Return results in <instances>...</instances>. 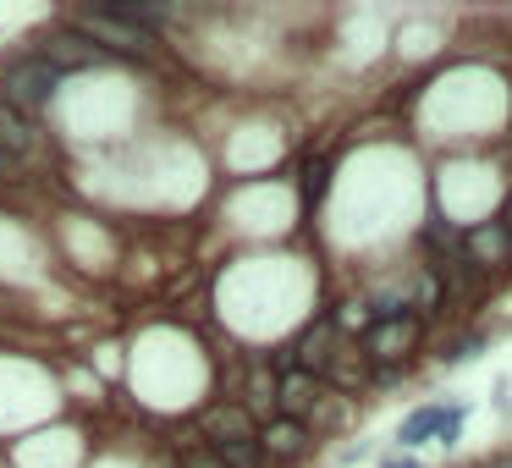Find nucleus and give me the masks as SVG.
<instances>
[{
	"mask_svg": "<svg viewBox=\"0 0 512 468\" xmlns=\"http://www.w3.org/2000/svg\"><path fill=\"white\" fill-rule=\"evenodd\" d=\"M188 468H221V463H215V457H204V463H188Z\"/></svg>",
	"mask_w": 512,
	"mask_h": 468,
	"instance_id": "obj_10",
	"label": "nucleus"
},
{
	"mask_svg": "<svg viewBox=\"0 0 512 468\" xmlns=\"http://www.w3.org/2000/svg\"><path fill=\"white\" fill-rule=\"evenodd\" d=\"M78 34H83V39H100V45L116 50V56H138V50L149 45L144 34H133L127 23H116L105 6H100V12H83V17H78Z\"/></svg>",
	"mask_w": 512,
	"mask_h": 468,
	"instance_id": "obj_2",
	"label": "nucleus"
},
{
	"mask_svg": "<svg viewBox=\"0 0 512 468\" xmlns=\"http://www.w3.org/2000/svg\"><path fill=\"white\" fill-rule=\"evenodd\" d=\"M28 149H34V127H28V116L0 100V155L17 160V155H28Z\"/></svg>",
	"mask_w": 512,
	"mask_h": 468,
	"instance_id": "obj_4",
	"label": "nucleus"
},
{
	"mask_svg": "<svg viewBox=\"0 0 512 468\" xmlns=\"http://www.w3.org/2000/svg\"><path fill=\"white\" fill-rule=\"evenodd\" d=\"M259 446H265L270 457H298L303 446H309V430H303L298 419H276L265 435H259Z\"/></svg>",
	"mask_w": 512,
	"mask_h": 468,
	"instance_id": "obj_5",
	"label": "nucleus"
},
{
	"mask_svg": "<svg viewBox=\"0 0 512 468\" xmlns=\"http://www.w3.org/2000/svg\"><path fill=\"white\" fill-rule=\"evenodd\" d=\"M314 397H320V386H314L309 369H292V375L281 380V408H287V413H309Z\"/></svg>",
	"mask_w": 512,
	"mask_h": 468,
	"instance_id": "obj_7",
	"label": "nucleus"
},
{
	"mask_svg": "<svg viewBox=\"0 0 512 468\" xmlns=\"http://www.w3.org/2000/svg\"><path fill=\"white\" fill-rule=\"evenodd\" d=\"M259 457H265V446H259L254 435H248V441H221L215 446V463L221 468H254Z\"/></svg>",
	"mask_w": 512,
	"mask_h": 468,
	"instance_id": "obj_9",
	"label": "nucleus"
},
{
	"mask_svg": "<svg viewBox=\"0 0 512 468\" xmlns=\"http://www.w3.org/2000/svg\"><path fill=\"white\" fill-rule=\"evenodd\" d=\"M413 336H419V320H413V314L380 320L375 331H369V353H375V358H402L413 347Z\"/></svg>",
	"mask_w": 512,
	"mask_h": 468,
	"instance_id": "obj_3",
	"label": "nucleus"
},
{
	"mask_svg": "<svg viewBox=\"0 0 512 468\" xmlns=\"http://www.w3.org/2000/svg\"><path fill=\"white\" fill-rule=\"evenodd\" d=\"M56 89H61V67L50 56H17L0 67V100L12 111H39V105H50Z\"/></svg>",
	"mask_w": 512,
	"mask_h": 468,
	"instance_id": "obj_1",
	"label": "nucleus"
},
{
	"mask_svg": "<svg viewBox=\"0 0 512 468\" xmlns=\"http://www.w3.org/2000/svg\"><path fill=\"white\" fill-rule=\"evenodd\" d=\"M457 413H446V408H424V413H413L408 424H402V446H419L424 435H435L441 424H452Z\"/></svg>",
	"mask_w": 512,
	"mask_h": 468,
	"instance_id": "obj_8",
	"label": "nucleus"
},
{
	"mask_svg": "<svg viewBox=\"0 0 512 468\" xmlns=\"http://www.w3.org/2000/svg\"><path fill=\"white\" fill-rule=\"evenodd\" d=\"M0 171H6V155H0Z\"/></svg>",
	"mask_w": 512,
	"mask_h": 468,
	"instance_id": "obj_11",
	"label": "nucleus"
},
{
	"mask_svg": "<svg viewBox=\"0 0 512 468\" xmlns=\"http://www.w3.org/2000/svg\"><path fill=\"white\" fill-rule=\"evenodd\" d=\"M204 430H210V446H221V441H248V419L237 408H210L204 413Z\"/></svg>",
	"mask_w": 512,
	"mask_h": 468,
	"instance_id": "obj_6",
	"label": "nucleus"
}]
</instances>
